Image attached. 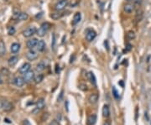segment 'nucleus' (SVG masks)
<instances>
[{"label": "nucleus", "mask_w": 151, "mask_h": 125, "mask_svg": "<svg viewBox=\"0 0 151 125\" xmlns=\"http://www.w3.org/2000/svg\"><path fill=\"white\" fill-rule=\"evenodd\" d=\"M51 29V24L48 22H45L43 23L42 24L40 25V29L37 30V35L40 36V37H43V36H45L49 30H50Z\"/></svg>", "instance_id": "1"}, {"label": "nucleus", "mask_w": 151, "mask_h": 125, "mask_svg": "<svg viewBox=\"0 0 151 125\" xmlns=\"http://www.w3.org/2000/svg\"><path fill=\"white\" fill-rule=\"evenodd\" d=\"M36 33H37V29L34 27V26H30V27H28L27 29H25L24 32H23V35H24V36L26 38H30Z\"/></svg>", "instance_id": "2"}, {"label": "nucleus", "mask_w": 151, "mask_h": 125, "mask_svg": "<svg viewBox=\"0 0 151 125\" xmlns=\"http://www.w3.org/2000/svg\"><path fill=\"white\" fill-rule=\"evenodd\" d=\"M68 5V0H59L55 5L56 11H62Z\"/></svg>", "instance_id": "3"}, {"label": "nucleus", "mask_w": 151, "mask_h": 125, "mask_svg": "<svg viewBox=\"0 0 151 125\" xmlns=\"http://www.w3.org/2000/svg\"><path fill=\"white\" fill-rule=\"evenodd\" d=\"M97 36V33L95 30H87V33H86V40L88 42H92V40H94V39Z\"/></svg>", "instance_id": "4"}, {"label": "nucleus", "mask_w": 151, "mask_h": 125, "mask_svg": "<svg viewBox=\"0 0 151 125\" xmlns=\"http://www.w3.org/2000/svg\"><path fill=\"white\" fill-rule=\"evenodd\" d=\"M26 58H27L29 61H35L38 58V54L37 52L35 51L34 50H30L27 54H26Z\"/></svg>", "instance_id": "5"}, {"label": "nucleus", "mask_w": 151, "mask_h": 125, "mask_svg": "<svg viewBox=\"0 0 151 125\" xmlns=\"http://www.w3.org/2000/svg\"><path fill=\"white\" fill-rule=\"evenodd\" d=\"M38 41L39 40H37V39H35V38H33V39H30V40H29L27 41V43H26L27 48L30 49V50H33L34 48L37 46Z\"/></svg>", "instance_id": "6"}, {"label": "nucleus", "mask_w": 151, "mask_h": 125, "mask_svg": "<svg viewBox=\"0 0 151 125\" xmlns=\"http://www.w3.org/2000/svg\"><path fill=\"white\" fill-rule=\"evenodd\" d=\"M35 79V73L32 71H30L24 74V80L25 82H30Z\"/></svg>", "instance_id": "7"}, {"label": "nucleus", "mask_w": 151, "mask_h": 125, "mask_svg": "<svg viewBox=\"0 0 151 125\" xmlns=\"http://www.w3.org/2000/svg\"><path fill=\"white\" fill-rule=\"evenodd\" d=\"M135 6L134 4H131V3H128L123 6V10L126 14H131L134 11Z\"/></svg>", "instance_id": "8"}, {"label": "nucleus", "mask_w": 151, "mask_h": 125, "mask_svg": "<svg viewBox=\"0 0 151 125\" xmlns=\"http://www.w3.org/2000/svg\"><path fill=\"white\" fill-rule=\"evenodd\" d=\"M28 14L26 13H18V14H14V19L19 21H24V20L28 19Z\"/></svg>", "instance_id": "9"}, {"label": "nucleus", "mask_w": 151, "mask_h": 125, "mask_svg": "<svg viewBox=\"0 0 151 125\" xmlns=\"http://www.w3.org/2000/svg\"><path fill=\"white\" fill-rule=\"evenodd\" d=\"M14 82L15 86H17V87H22L25 83L24 77H15L14 80Z\"/></svg>", "instance_id": "10"}, {"label": "nucleus", "mask_w": 151, "mask_h": 125, "mask_svg": "<svg viewBox=\"0 0 151 125\" xmlns=\"http://www.w3.org/2000/svg\"><path fill=\"white\" fill-rule=\"evenodd\" d=\"M30 68H31V65L30 63H27V62H26V63H24L19 68V72L21 74H25L26 72L30 71Z\"/></svg>", "instance_id": "11"}, {"label": "nucleus", "mask_w": 151, "mask_h": 125, "mask_svg": "<svg viewBox=\"0 0 151 125\" xmlns=\"http://www.w3.org/2000/svg\"><path fill=\"white\" fill-rule=\"evenodd\" d=\"M13 108V105L11 103H9V102L8 101H4L3 102V108L2 109L5 112H9L10 110H12Z\"/></svg>", "instance_id": "12"}, {"label": "nucleus", "mask_w": 151, "mask_h": 125, "mask_svg": "<svg viewBox=\"0 0 151 125\" xmlns=\"http://www.w3.org/2000/svg\"><path fill=\"white\" fill-rule=\"evenodd\" d=\"M81 19H82V14H81V13L77 12L74 14L73 20H72V24H73V25H77L78 23L81 21Z\"/></svg>", "instance_id": "13"}, {"label": "nucleus", "mask_w": 151, "mask_h": 125, "mask_svg": "<svg viewBox=\"0 0 151 125\" xmlns=\"http://www.w3.org/2000/svg\"><path fill=\"white\" fill-rule=\"evenodd\" d=\"M45 100H44L43 98L39 99L37 101V103H36V108H37L38 111L42 110V109L45 108Z\"/></svg>", "instance_id": "14"}, {"label": "nucleus", "mask_w": 151, "mask_h": 125, "mask_svg": "<svg viewBox=\"0 0 151 125\" xmlns=\"http://www.w3.org/2000/svg\"><path fill=\"white\" fill-rule=\"evenodd\" d=\"M45 47H46V44L45 43V41L44 40H39L38 41V44H37V46H36V48H37V50L39 51L42 52L45 50Z\"/></svg>", "instance_id": "15"}, {"label": "nucleus", "mask_w": 151, "mask_h": 125, "mask_svg": "<svg viewBox=\"0 0 151 125\" xmlns=\"http://www.w3.org/2000/svg\"><path fill=\"white\" fill-rule=\"evenodd\" d=\"M18 61H19L18 56H11L8 60V64H9V66H14L18 63Z\"/></svg>", "instance_id": "16"}, {"label": "nucleus", "mask_w": 151, "mask_h": 125, "mask_svg": "<svg viewBox=\"0 0 151 125\" xmlns=\"http://www.w3.org/2000/svg\"><path fill=\"white\" fill-rule=\"evenodd\" d=\"M98 97H98V95L97 94V93H93V94H91L89 96V97H88V101H89L90 103L94 104L98 101Z\"/></svg>", "instance_id": "17"}, {"label": "nucleus", "mask_w": 151, "mask_h": 125, "mask_svg": "<svg viewBox=\"0 0 151 125\" xmlns=\"http://www.w3.org/2000/svg\"><path fill=\"white\" fill-rule=\"evenodd\" d=\"M97 122V116L95 114H92L88 117L87 118V124L88 125H94Z\"/></svg>", "instance_id": "18"}, {"label": "nucleus", "mask_w": 151, "mask_h": 125, "mask_svg": "<svg viewBox=\"0 0 151 125\" xmlns=\"http://www.w3.org/2000/svg\"><path fill=\"white\" fill-rule=\"evenodd\" d=\"M102 113H103V116L104 118H108L109 114H110V110H109V107L108 105H104L103 108V110H102Z\"/></svg>", "instance_id": "19"}, {"label": "nucleus", "mask_w": 151, "mask_h": 125, "mask_svg": "<svg viewBox=\"0 0 151 125\" xmlns=\"http://www.w3.org/2000/svg\"><path fill=\"white\" fill-rule=\"evenodd\" d=\"M20 50V45L19 43H14L12 44L11 47H10V51L12 53H17Z\"/></svg>", "instance_id": "20"}, {"label": "nucleus", "mask_w": 151, "mask_h": 125, "mask_svg": "<svg viewBox=\"0 0 151 125\" xmlns=\"http://www.w3.org/2000/svg\"><path fill=\"white\" fill-rule=\"evenodd\" d=\"M63 15H64L63 13H60V11H57L56 13H52V14H51V18L54 20H57V19H61Z\"/></svg>", "instance_id": "21"}, {"label": "nucleus", "mask_w": 151, "mask_h": 125, "mask_svg": "<svg viewBox=\"0 0 151 125\" xmlns=\"http://www.w3.org/2000/svg\"><path fill=\"white\" fill-rule=\"evenodd\" d=\"M45 69V65L44 62H40L39 64H37V66L35 67V71L39 72V73L42 72Z\"/></svg>", "instance_id": "22"}, {"label": "nucleus", "mask_w": 151, "mask_h": 125, "mask_svg": "<svg viewBox=\"0 0 151 125\" xmlns=\"http://www.w3.org/2000/svg\"><path fill=\"white\" fill-rule=\"evenodd\" d=\"M135 37H136V35H135L134 31H133V30H129V32H127V34H126V38L129 40H134Z\"/></svg>", "instance_id": "23"}, {"label": "nucleus", "mask_w": 151, "mask_h": 125, "mask_svg": "<svg viewBox=\"0 0 151 125\" xmlns=\"http://www.w3.org/2000/svg\"><path fill=\"white\" fill-rule=\"evenodd\" d=\"M87 78L92 84L96 85V77H95V75L93 74L92 72H89V73L87 74Z\"/></svg>", "instance_id": "24"}, {"label": "nucleus", "mask_w": 151, "mask_h": 125, "mask_svg": "<svg viewBox=\"0 0 151 125\" xmlns=\"http://www.w3.org/2000/svg\"><path fill=\"white\" fill-rule=\"evenodd\" d=\"M6 52V47H5V44L4 41H0V56H4Z\"/></svg>", "instance_id": "25"}, {"label": "nucleus", "mask_w": 151, "mask_h": 125, "mask_svg": "<svg viewBox=\"0 0 151 125\" xmlns=\"http://www.w3.org/2000/svg\"><path fill=\"white\" fill-rule=\"evenodd\" d=\"M43 79H44V76L42 74H39L37 76H35L34 81H35V82L36 83V84H38V83H40L41 82H42Z\"/></svg>", "instance_id": "26"}, {"label": "nucleus", "mask_w": 151, "mask_h": 125, "mask_svg": "<svg viewBox=\"0 0 151 125\" xmlns=\"http://www.w3.org/2000/svg\"><path fill=\"white\" fill-rule=\"evenodd\" d=\"M8 34L9 35H14L15 34V29L13 26H10V27L8 28Z\"/></svg>", "instance_id": "27"}, {"label": "nucleus", "mask_w": 151, "mask_h": 125, "mask_svg": "<svg viewBox=\"0 0 151 125\" xmlns=\"http://www.w3.org/2000/svg\"><path fill=\"white\" fill-rule=\"evenodd\" d=\"M113 97L116 98V99H118L119 95H118V91H117V89L115 88V87H113Z\"/></svg>", "instance_id": "28"}, {"label": "nucleus", "mask_w": 151, "mask_h": 125, "mask_svg": "<svg viewBox=\"0 0 151 125\" xmlns=\"http://www.w3.org/2000/svg\"><path fill=\"white\" fill-rule=\"evenodd\" d=\"M79 89L82 91H87V86L86 84H80L79 85Z\"/></svg>", "instance_id": "29"}, {"label": "nucleus", "mask_w": 151, "mask_h": 125, "mask_svg": "<svg viewBox=\"0 0 151 125\" xmlns=\"http://www.w3.org/2000/svg\"><path fill=\"white\" fill-rule=\"evenodd\" d=\"M52 43H51V48H55V45H56V35H52Z\"/></svg>", "instance_id": "30"}, {"label": "nucleus", "mask_w": 151, "mask_h": 125, "mask_svg": "<svg viewBox=\"0 0 151 125\" xmlns=\"http://www.w3.org/2000/svg\"><path fill=\"white\" fill-rule=\"evenodd\" d=\"M50 125H59V123L56 120H54V121H52L51 123H50Z\"/></svg>", "instance_id": "31"}, {"label": "nucleus", "mask_w": 151, "mask_h": 125, "mask_svg": "<svg viewBox=\"0 0 151 125\" xmlns=\"http://www.w3.org/2000/svg\"><path fill=\"white\" fill-rule=\"evenodd\" d=\"M126 47H127V51H130L132 49V45H130V44H128V45H126Z\"/></svg>", "instance_id": "32"}, {"label": "nucleus", "mask_w": 151, "mask_h": 125, "mask_svg": "<svg viewBox=\"0 0 151 125\" xmlns=\"http://www.w3.org/2000/svg\"><path fill=\"white\" fill-rule=\"evenodd\" d=\"M62 97H63V91H61V95H60V97H58V101H59V102L61 100Z\"/></svg>", "instance_id": "33"}, {"label": "nucleus", "mask_w": 151, "mask_h": 125, "mask_svg": "<svg viewBox=\"0 0 151 125\" xmlns=\"http://www.w3.org/2000/svg\"><path fill=\"white\" fill-rule=\"evenodd\" d=\"M24 125H30V123H29L28 120H24Z\"/></svg>", "instance_id": "34"}, {"label": "nucleus", "mask_w": 151, "mask_h": 125, "mask_svg": "<svg viewBox=\"0 0 151 125\" xmlns=\"http://www.w3.org/2000/svg\"><path fill=\"white\" fill-rule=\"evenodd\" d=\"M103 125H111V124H110V123H109V122H105V123H104Z\"/></svg>", "instance_id": "35"}, {"label": "nucleus", "mask_w": 151, "mask_h": 125, "mask_svg": "<svg viewBox=\"0 0 151 125\" xmlns=\"http://www.w3.org/2000/svg\"><path fill=\"white\" fill-rule=\"evenodd\" d=\"M3 108V102L0 101V109H1Z\"/></svg>", "instance_id": "36"}, {"label": "nucleus", "mask_w": 151, "mask_h": 125, "mask_svg": "<svg viewBox=\"0 0 151 125\" xmlns=\"http://www.w3.org/2000/svg\"><path fill=\"white\" fill-rule=\"evenodd\" d=\"M3 83V80L1 79V77H0V84H2Z\"/></svg>", "instance_id": "37"}, {"label": "nucleus", "mask_w": 151, "mask_h": 125, "mask_svg": "<svg viewBox=\"0 0 151 125\" xmlns=\"http://www.w3.org/2000/svg\"><path fill=\"white\" fill-rule=\"evenodd\" d=\"M127 1H129H129H131V0H127Z\"/></svg>", "instance_id": "38"}]
</instances>
